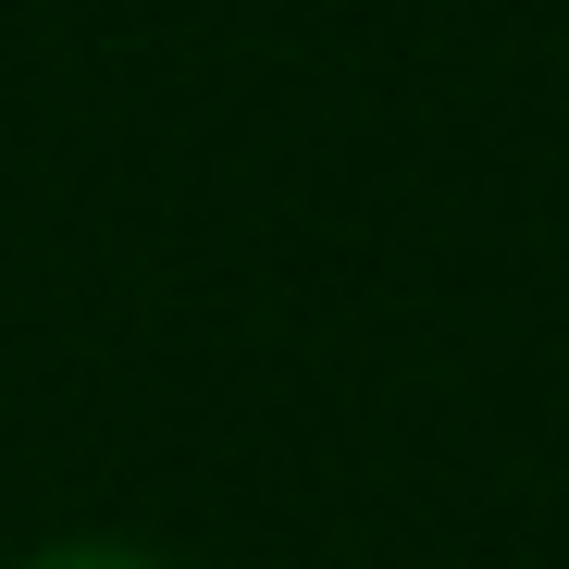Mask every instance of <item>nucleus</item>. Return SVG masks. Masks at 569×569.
Segmentation results:
<instances>
[{
    "instance_id": "nucleus-1",
    "label": "nucleus",
    "mask_w": 569,
    "mask_h": 569,
    "mask_svg": "<svg viewBox=\"0 0 569 569\" xmlns=\"http://www.w3.org/2000/svg\"><path fill=\"white\" fill-rule=\"evenodd\" d=\"M26 569H161V557H137V545H50V557H26Z\"/></svg>"
}]
</instances>
